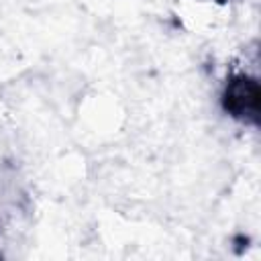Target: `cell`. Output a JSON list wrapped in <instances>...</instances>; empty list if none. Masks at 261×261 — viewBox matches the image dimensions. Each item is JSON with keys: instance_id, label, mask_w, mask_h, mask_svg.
<instances>
[{"instance_id": "6da1fadb", "label": "cell", "mask_w": 261, "mask_h": 261, "mask_svg": "<svg viewBox=\"0 0 261 261\" xmlns=\"http://www.w3.org/2000/svg\"><path fill=\"white\" fill-rule=\"evenodd\" d=\"M230 4L226 0H177L175 16L179 24L198 35L216 33L230 22Z\"/></svg>"}, {"instance_id": "7a4b0ae2", "label": "cell", "mask_w": 261, "mask_h": 261, "mask_svg": "<svg viewBox=\"0 0 261 261\" xmlns=\"http://www.w3.org/2000/svg\"><path fill=\"white\" fill-rule=\"evenodd\" d=\"M226 110L232 112V116L249 118L257 116L259 110V86L257 80L247 73H237L230 77L226 92H224Z\"/></svg>"}]
</instances>
